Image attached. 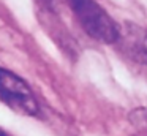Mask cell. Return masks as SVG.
<instances>
[{"instance_id":"1","label":"cell","mask_w":147,"mask_h":136,"mask_svg":"<svg viewBox=\"0 0 147 136\" xmlns=\"http://www.w3.org/2000/svg\"><path fill=\"white\" fill-rule=\"evenodd\" d=\"M68 5L90 38L105 44L117 43L120 27L95 0H68Z\"/></svg>"},{"instance_id":"2","label":"cell","mask_w":147,"mask_h":136,"mask_svg":"<svg viewBox=\"0 0 147 136\" xmlns=\"http://www.w3.org/2000/svg\"><path fill=\"white\" fill-rule=\"evenodd\" d=\"M0 101L14 112L24 116H36L38 101L30 85L16 73L0 66Z\"/></svg>"},{"instance_id":"4","label":"cell","mask_w":147,"mask_h":136,"mask_svg":"<svg viewBox=\"0 0 147 136\" xmlns=\"http://www.w3.org/2000/svg\"><path fill=\"white\" fill-rule=\"evenodd\" d=\"M0 136H11L10 133H7V131H3V130L0 128Z\"/></svg>"},{"instance_id":"3","label":"cell","mask_w":147,"mask_h":136,"mask_svg":"<svg viewBox=\"0 0 147 136\" xmlns=\"http://www.w3.org/2000/svg\"><path fill=\"white\" fill-rule=\"evenodd\" d=\"M115 44L133 62L147 65V30L142 27L125 22L120 27V37Z\"/></svg>"}]
</instances>
